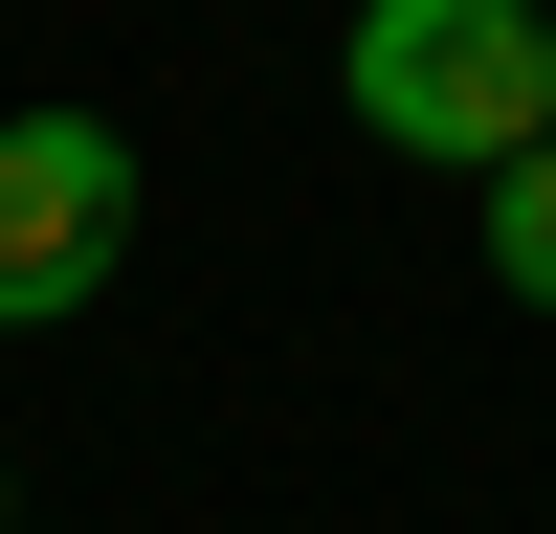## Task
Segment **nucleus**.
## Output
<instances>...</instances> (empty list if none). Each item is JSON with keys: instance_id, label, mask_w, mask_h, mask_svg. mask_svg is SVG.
<instances>
[{"instance_id": "f257e3e1", "label": "nucleus", "mask_w": 556, "mask_h": 534, "mask_svg": "<svg viewBox=\"0 0 556 534\" xmlns=\"http://www.w3.org/2000/svg\"><path fill=\"white\" fill-rule=\"evenodd\" d=\"M356 134L424 178H513L556 134V23L534 0H356Z\"/></svg>"}, {"instance_id": "f03ea898", "label": "nucleus", "mask_w": 556, "mask_h": 534, "mask_svg": "<svg viewBox=\"0 0 556 534\" xmlns=\"http://www.w3.org/2000/svg\"><path fill=\"white\" fill-rule=\"evenodd\" d=\"M134 245V134L112 112H0V334H67Z\"/></svg>"}, {"instance_id": "7ed1b4c3", "label": "nucleus", "mask_w": 556, "mask_h": 534, "mask_svg": "<svg viewBox=\"0 0 556 534\" xmlns=\"http://www.w3.org/2000/svg\"><path fill=\"white\" fill-rule=\"evenodd\" d=\"M468 223H490V290H513V312H556V134H534L513 178H468Z\"/></svg>"}]
</instances>
